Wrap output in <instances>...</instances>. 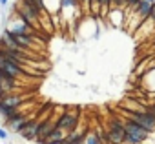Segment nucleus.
Instances as JSON below:
<instances>
[{"mask_svg":"<svg viewBox=\"0 0 155 144\" xmlns=\"http://www.w3.org/2000/svg\"><path fill=\"white\" fill-rule=\"evenodd\" d=\"M86 131H88V128L79 122V126H77L73 131L66 133V139H64V140H66L68 144H82V142H84V137H86Z\"/></svg>","mask_w":155,"mask_h":144,"instance_id":"obj_5","label":"nucleus"},{"mask_svg":"<svg viewBox=\"0 0 155 144\" xmlns=\"http://www.w3.org/2000/svg\"><path fill=\"white\" fill-rule=\"evenodd\" d=\"M106 133H108V139L111 144H124L126 131H124V126L119 119H110V126H108Z\"/></svg>","mask_w":155,"mask_h":144,"instance_id":"obj_3","label":"nucleus"},{"mask_svg":"<svg viewBox=\"0 0 155 144\" xmlns=\"http://www.w3.org/2000/svg\"><path fill=\"white\" fill-rule=\"evenodd\" d=\"M28 120H29V117L28 115H24L22 111L18 113V115H15L13 119H9V120H6V126L9 128V131H13V133H20L22 131V128L28 124Z\"/></svg>","mask_w":155,"mask_h":144,"instance_id":"obj_7","label":"nucleus"},{"mask_svg":"<svg viewBox=\"0 0 155 144\" xmlns=\"http://www.w3.org/2000/svg\"><path fill=\"white\" fill-rule=\"evenodd\" d=\"M55 126H57V117H49V119L42 120L40 126H38V131H37V139H35V142H37V144H42V142L48 139V135L51 133V129H53Z\"/></svg>","mask_w":155,"mask_h":144,"instance_id":"obj_4","label":"nucleus"},{"mask_svg":"<svg viewBox=\"0 0 155 144\" xmlns=\"http://www.w3.org/2000/svg\"><path fill=\"white\" fill-rule=\"evenodd\" d=\"M64 139H66V131H64V129H60L58 126H55V128L51 129V133L48 135V139H46V140H64ZM42 144H44V142H42Z\"/></svg>","mask_w":155,"mask_h":144,"instance_id":"obj_11","label":"nucleus"},{"mask_svg":"<svg viewBox=\"0 0 155 144\" xmlns=\"http://www.w3.org/2000/svg\"><path fill=\"white\" fill-rule=\"evenodd\" d=\"M150 2H155V0H150Z\"/></svg>","mask_w":155,"mask_h":144,"instance_id":"obj_18","label":"nucleus"},{"mask_svg":"<svg viewBox=\"0 0 155 144\" xmlns=\"http://www.w3.org/2000/svg\"><path fill=\"white\" fill-rule=\"evenodd\" d=\"M148 20H151V22L155 24V2H153V8H151V13H150V17H148Z\"/></svg>","mask_w":155,"mask_h":144,"instance_id":"obj_14","label":"nucleus"},{"mask_svg":"<svg viewBox=\"0 0 155 144\" xmlns=\"http://www.w3.org/2000/svg\"><path fill=\"white\" fill-rule=\"evenodd\" d=\"M106 18H110V22H111L113 28H124V24H126V9H122V8H111Z\"/></svg>","mask_w":155,"mask_h":144,"instance_id":"obj_6","label":"nucleus"},{"mask_svg":"<svg viewBox=\"0 0 155 144\" xmlns=\"http://www.w3.org/2000/svg\"><path fill=\"white\" fill-rule=\"evenodd\" d=\"M4 95H6V93H4V91H2V90H0V99H2V97H4Z\"/></svg>","mask_w":155,"mask_h":144,"instance_id":"obj_17","label":"nucleus"},{"mask_svg":"<svg viewBox=\"0 0 155 144\" xmlns=\"http://www.w3.org/2000/svg\"><path fill=\"white\" fill-rule=\"evenodd\" d=\"M0 102L6 104V106H9V108H17V110H20V106H22V102H24V97L15 95V93H6L2 99H0Z\"/></svg>","mask_w":155,"mask_h":144,"instance_id":"obj_9","label":"nucleus"},{"mask_svg":"<svg viewBox=\"0 0 155 144\" xmlns=\"http://www.w3.org/2000/svg\"><path fill=\"white\" fill-rule=\"evenodd\" d=\"M0 140H9V133L6 128H0Z\"/></svg>","mask_w":155,"mask_h":144,"instance_id":"obj_13","label":"nucleus"},{"mask_svg":"<svg viewBox=\"0 0 155 144\" xmlns=\"http://www.w3.org/2000/svg\"><path fill=\"white\" fill-rule=\"evenodd\" d=\"M8 2H9V0H0V8H4V6H6Z\"/></svg>","mask_w":155,"mask_h":144,"instance_id":"obj_16","label":"nucleus"},{"mask_svg":"<svg viewBox=\"0 0 155 144\" xmlns=\"http://www.w3.org/2000/svg\"><path fill=\"white\" fill-rule=\"evenodd\" d=\"M38 126H40V120L35 119V120H28V124L22 128V131L18 133L24 140H35L37 139V131H38Z\"/></svg>","mask_w":155,"mask_h":144,"instance_id":"obj_8","label":"nucleus"},{"mask_svg":"<svg viewBox=\"0 0 155 144\" xmlns=\"http://www.w3.org/2000/svg\"><path fill=\"white\" fill-rule=\"evenodd\" d=\"M79 122H81V119H79V108L68 110V111H64V113L57 119V126H58L60 129H64L66 133L73 131L77 126H79Z\"/></svg>","mask_w":155,"mask_h":144,"instance_id":"obj_2","label":"nucleus"},{"mask_svg":"<svg viewBox=\"0 0 155 144\" xmlns=\"http://www.w3.org/2000/svg\"><path fill=\"white\" fill-rule=\"evenodd\" d=\"M18 113H20V110H17V108H9V106H6V104L0 102V117H2V119L9 120V119H13V117L18 115Z\"/></svg>","mask_w":155,"mask_h":144,"instance_id":"obj_10","label":"nucleus"},{"mask_svg":"<svg viewBox=\"0 0 155 144\" xmlns=\"http://www.w3.org/2000/svg\"><path fill=\"white\" fill-rule=\"evenodd\" d=\"M124 126V131H126V137H124V144H144L148 140V137L151 135L148 129H144L140 124H137L135 120L124 117V119H119Z\"/></svg>","mask_w":155,"mask_h":144,"instance_id":"obj_1","label":"nucleus"},{"mask_svg":"<svg viewBox=\"0 0 155 144\" xmlns=\"http://www.w3.org/2000/svg\"><path fill=\"white\" fill-rule=\"evenodd\" d=\"M117 4H119V0H110V8H117Z\"/></svg>","mask_w":155,"mask_h":144,"instance_id":"obj_15","label":"nucleus"},{"mask_svg":"<svg viewBox=\"0 0 155 144\" xmlns=\"http://www.w3.org/2000/svg\"><path fill=\"white\" fill-rule=\"evenodd\" d=\"M82 144H102V142H101V139H99V135H97L95 131H90V129H88Z\"/></svg>","mask_w":155,"mask_h":144,"instance_id":"obj_12","label":"nucleus"}]
</instances>
